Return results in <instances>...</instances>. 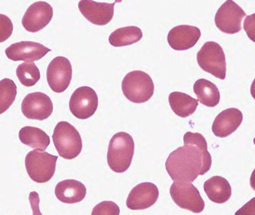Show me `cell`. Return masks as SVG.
I'll return each mask as SVG.
<instances>
[{"label":"cell","mask_w":255,"mask_h":215,"mask_svg":"<svg viewBox=\"0 0 255 215\" xmlns=\"http://www.w3.org/2000/svg\"><path fill=\"white\" fill-rule=\"evenodd\" d=\"M184 146L177 148L167 158V172L174 182H193L199 175L210 170L212 156L208 143L201 134L188 131L184 136Z\"/></svg>","instance_id":"obj_1"},{"label":"cell","mask_w":255,"mask_h":215,"mask_svg":"<svg viewBox=\"0 0 255 215\" xmlns=\"http://www.w3.org/2000/svg\"><path fill=\"white\" fill-rule=\"evenodd\" d=\"M135 152V143L129 134L124 132L113 135L109 145L108 163L111 170L123 173L130 167Z\"/></svg>","instance_id":"obj_2"},{"label":"cell","mask_w":255,"mask_h":215,"mask_svg":"<svg viewBox=\"0 0 255 215\" xmlns=\"http://www.w3.org/2000/svg\"><path fill=\"white\" fill-rule=\"evenodd\" d=\"M59 156L71 160L77 158L83 149V142L80 133L75 126L67 121L58 122L52 136Z\"/></svg>","instance_id":"obj_3"},{"label":"cell","mask_w":255,"mask_h":215,"mask_svg":"<svg viewBox=\"0 0 255 215\" xmlns=\"http://www.w3.org/2000/svg\"><path fill=\"white\" fill-rule=\"evenodd\" d=\"M122 87L125 97L135 104L145 103L154 95V82L151 77L142 71L128 73L123 80Z\"/></svg>","instance_id":"obj_4"},{"label":"cell","mask_w":255,"mask_h":215,"mask_svg":"<svg viewBox=\"0 0 255 215\" xmlns=\"http://www.w3.org/2000/svg\"><path fill=\"white\" fill-rule=\"evenodd\" d=\"M57 159V156L47 152L37 149L30 151L25 159L27 174L36 183H46L55 174Z\"/></svg>","instance_id":"obj_5"},{"label":"cell","mask_w":255,"mask_h":215,"mask_svg":"<svg viewBox=\"0 0 255 215\" xmlns=\"http://www.w3.org/2000/svg\"><path fill=\"white\" fill-rule=\"evenodd\" d=\"M197 61L203 71L215 78L224 80L226 78L227 63L223 48L215 41H208L197 54Z\"/></svg>","instance_id":"obj_6"},{"label":"cell","mask_w":255,"mask_h":215,"mask_svg":"<svg viewBox=\"0 0 255 215\" xmlns=\"http://www.w3.org/2000/svg\"><path fill=\"white\" fill-rule=\"evenodd\" d=\"M170 196L175 204L189 211L199 214L205 207L198 189L191 182H175L170 187Z\"/></svg>","instance_id":"obj_7"},{"label":"cell","mask_w":255,"mask_h":215,"mask_svg":"<svg viewBox=\"0 0 255 215\" xmlns=\"http://www.w3.org/2000/svg\"><path fill=\"white\" fill-rule=\"evenodd\" d=\"M247 13L233 1L227 0L217 11L215 25L224 33L234 34L242 30V22Z\"/></svg>","instance_id":"obj_8"},{"label":"cell","mask_w":255,"mask_h":215,"mask_svg":"<svg viewBox=\"0 0 255 215\" xmlns=\"http://www.w3.org/2000/svg\"><path fill=\"white\" fill-rule=\"evenodd\" d=\"M98 96L89 87L76 89L69 101V109L74 116L80 119H87L96 113L98 108Z\"/></svg>","instance_id":"obj_9"},{"label":"cell","mask_w":255,"mask_h":215,"mask_svg":"<svg viewBox=\"0 0 255 215\" xmlns=\"http://www.w3.org/2000/svg\"><path fill=\"white\" fill-rule=\"evenodd\" d=\"M72 76L73 68L70 61L66 57H55L48 65L46 78L50 89L55 93H62L68 89Z\"/></svg>","instance_id":"obj_10"},{"label":"cell","mask_w":255,"mask_h":215,"mask_svg":"<svg viewBox=\"0 0 255 215\" xmlns=\"http://www.w3.org/2000/svg\"><path fill=\"white\" fill-rule=\"evenodd\" d=\"M23 115L29 119L43 121L52 115L53 105L49 97L42 92H34L25 97L21 104Z\"/></svg>","instance_id":"obj_11"},{"label":"cell","mask_w":255,"mask_h":215,"mask_svg":"<svg viewBox=\"0 0 255 215\" xmlns=\"http://www.w3.org/2000/svg\"><path fill=\"white\" fill-rule=\"evenodd\" d=\"M53 15V8L49 3L37 1L27 9L22 19V24L27 31L37 32L47 26Z\"/></svg>","instance_id":"obj_12"},{"label":"cell","mask_w":255,"mask_h":215,"mask_svg":"<svg viewBox=\"0 0 255 215\" xmlns=\"http://www.w3.org/2000/svg\"><path fill=\"white\" fill-rule=\"evenodd\" d=\"M116 3H101L93 0H80L78 8L86 19L93 24L106 25L112 20Z\"/></svg>","instance_id":"obj_13"},{"label":"cell","mask_w":255,"mask_h":215,"mask_svg":"<svg viewBox=\"0 0 255 215\" xmlns=\"http://www.w3.org/2000/svg\"><path fill=\"white\" fill-rule=\"evenodd\" d=\"M51 51L42 44L33 41H20L6 48L5 54L13 61L34 62L42 59Z\"/></svg>","instance_id":"obj_14"},{"label":"cell","mask_w":255,"mask_h":215,"mask_svg":"<svg viewBox=\"0 0 255 215\" xmlns=\"http://www.w3.org/2000/svg\"><path fill=\"white\" fill-rule=\"evenodd\" d=\"M159 195L156 185L143 182L134 187L127 200V207L131 210H143L152 207L157 202Z\"/></svg>","instance_id":"obj_15"},{"label":"cell","mask_w":255,"mask_h":215,"mask_svg":"<svg viewBox=\"0 0 255 215\" xmlns=\"http://www.w3.org/2000/svg\"><path fill=\"white\" fill-rule=\"evenodd\" d=\"M201 36L200 29L189 25H180L171 29L168 34L169 45L173 50L184 51L194 47Z\"/></svg>","instance_id":"obj_16"},{"label":"cell","mask_w":255,"mask_h":215,"mask_svg":"<svg viewBox=\"0 0 255 215\" xmlns=\"http://www.w3.org/2000/svg\"><path fill=\"white\" fill-rule=\"evenodd\" d=\"M243 121V112L236 108H229L217 115L213 121L212 131L217 137L226 138L235 132Z\"/></svg>","instance_id":"obj_17"},{"label":"cell","mask_w":255,"mask_h":215,"mask_svg":"<svg viewBox=\"0 0 255 215\" xmlns=\"http://www.w3.org/2000/svg\"><path fill=\"white\" fill-rule=\"evenodd\" d=\"M55 194L57 200L65 204H76L84 200L87 195V188L78 180H65L57 184Z\"/></svg>","instance_id":"obj_18"},{"label":"cell","mask_w":255,"mask_h":215,"mask_svg":"<svg viewBox=\"0 0 255 215\" xmlns=\"http://www.w3.org/2000/svg\"><path fill=\"white\" fill-rule=\"evenodd\" d=\"M204 190L210 200L217 204H224L230 200L232 196V188L228 180L220 176H215L206 180Z\"/></svg>","instance_id":"obj_19"},{"label":"cell","mask_w":255,"mask_h":215,"mask_svg":"<svg viewBox=\"0 0 255 215\" xmlns=\"http://www.w3.org/2000/svg\"><path fill=\"white\" fill-rule=\"evenodd\" d=\"M18 137L23 144L41 151H45L50 143L49 136L37 127H23L20 129Z\"/></svg>","instance_id":"obj_20"},{"label":"cell","mask_w":255,"mask_h":215,"mask_svg":"<svg viewBox=\"0 0 255 215\" xmlns=\"http://www.w3.org/2000/svg\"><path fill=\"white\" fill-rule=\"evenodd\" d=\"M168 101L174 113L183 118L193 114L199 105L198 100L180 92H174L170 94Z\"/></svg>","instance_id":"obj_21"},{"label":"cell","mask_w":255,"mask_h":215,"mask_svg":"<svg viewBox=\"0 0 255 215\" xmlns=\"http://www.w3.org/2000/svg\"><path fill=\"white\" fill-rule=\"evenodd\" d=\"M193 89L199 103L206 107L215 108L219 104V90L210 81L206 79L197 80L194 83Z\"/></svg>","instance_id":"obj_22"},{"label":"cell","mask_w":255,"mask_h":215,"mask_svg":"<svg viewBox=\"0 0 255 215\" xmlns=\"http://www.w3.org/2000/svg\"><path fill=\"white\" fill-rule=\"evenodd\" d=\"M142 30L136 26L121 27L112 32L109 38L111 45L122 47L133 45L142 40Z\"/></svg>","instance_id":"obj_23"},{"label":"cell","mask_w":255,"mask_h":215,"mask_svg":"<svg viewBox=\"0 0 255 215\" xmlns=\"http://www.w3.org/2000/svg\"><path fill=\"white\" fill-rule=\"evenodd\" d=\"M16 75L20 83L26 87L34 86L40 79V71L33 62L20 64L16 70Z\"/></svg>","instance_id":"obj_24"},{"label":"cell","mask_w":255,"mask_h":215,"mask_svg":"<svg viewBox=\"0 0 255 215\" xmlns=\"http://www.w3.org/2000/svg\"><path fill=\"white\" fill-rule=\"evenodd\" d=\"M17 86L13 80L4 78L0 82V114H3L12 105L17 96Z\"/></svg>","instance_id":"obj_25"},{"label":"cell","mask_w":255,"mask_h":215,"mask_svg":"<svg viewBox=\"0 0 255 215\" xmlns=\"http://www.w3.org/2000/svg\"><path fill=\"white\" fill-rule=\"evenodd\" d=\"M119 207L113 201H105L94 208L92 215H119Z\"/></svg>","instance_id":"obj_26"},{"label":"cell","mask_w":255,"mask_h":215,"mask_svg":"<svg viewBox=\"0 0 255 215\" xmlns=\"http://www.w3.org/2000/svg\"><path fill=\"white\" fill-rule=\"evenodd\" d=\"M1 31H0V42L3 43V41L7 40L11 36L13 32V24L10 18L6 16L1 14Z\"/></svg>","instance_id":"obj_27"},{"label":"cell","mask_w":255,"mask_h":215,"mask_svg":"<svg viewBox=\"0 0 255 215\" xmlns=\"http://www.w3.org/2000/svg\"><path fill=\"white\" fill-rule=\"evenodd\" d=\"M243 27L248 38L255 43V13L246 17Z\"/></svg>","instance_id":"obj_28"},{"label":"cell","mask_w":255,"mask_h":215,"mask_svg":"<svg viewBox=\"0 0 255 215\" xmlns=\"http://www.w3.org/2000/svg\"><path fill=\"white\" fill-rule=\"evenodd\" d=\"M236 215H255V198L252 199L236 213Z\"/></svg>","instance_id":"obj_29"},{"label":"cell","mask_w":255,"mask_h":215,"mask_svg":"<svg viewBox=\"0 0 255 215\" xmlns=\"http://www.w3.org/2000/svg\"><path fill=\"white\" fill-rule=\"evenodd\" d=\"M250 186H251L253 190L255 191V169L252 173L251 177H250Z\"/></svg>","instance_id":"obj_30"},{"label":"cell","mask_w":255,"mask_h":215,"mask_svg":"<svg viewBox=\"0 0 255 215\" xmlns=\"http://www.w3.org/2000/svg\"><path fill=\"white\" fill-rule=\"evenodd\" d=\"M251 95L254 99H255V79L253 82L251 87Z\"/></svg>","instance_id":"obj_31"},{"label":"cell","mask_w":255,"mask_h":215,"mask_svg":"<svg viewBox=\"0 0 255 215\" xmlns=\"http://www.w3.org/2000/svg\"><path fill=\"white\" fill-rule=\"evenodd\" d=\"M123 0H115V3H122Z\"/></svg>","instance_id":"obj_32"},{"label":"cell","mask_w":255,"mask_h":215,"mask_svg":"<svg viewBox=\"0 0 255 215\" xmlns=\"http://www.w3.org/2000/svg\"><path fill=\"white\" fill-rule=\"evenodd\" d=\"M254 144L255 145V138H254Z\"/></svg>","instance_id":"obj_33"}]
</instances>
